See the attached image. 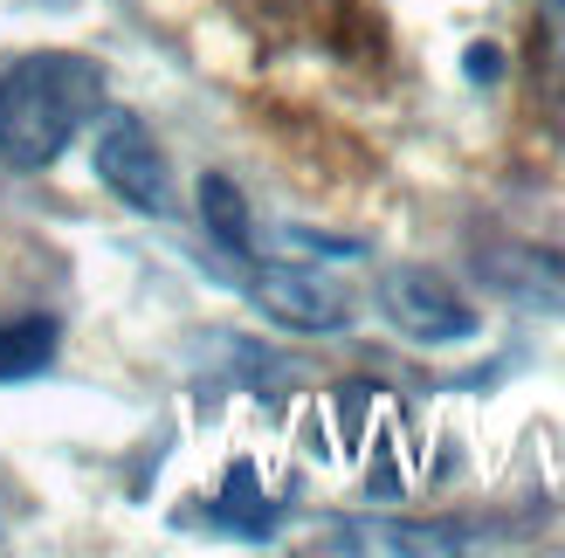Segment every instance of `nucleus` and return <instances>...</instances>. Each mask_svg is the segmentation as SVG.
<instances>
[{
    "label": "nucleus",
    "instance_id": "nucleus-10",
    "mask_svg": "<svg viewBox=\"0 0 565 558\" xmlns=\"http://www.w3.org/2000/svg\"><path fill=\"white\" fill-rule=\"evenodd\" d=\"M545 8V35H552V63H558V90H565V0H539Z\"/></svg>",
    "mask_w": 565,
    "mask_h": 558
},
{
    "label": "nucleus",
    "instance_id": "nucleus-6",
    "mask_svg": "<svg viewBox=\"0 0 565 558\" xmlns=\"http://www.w3.org/2000/svg\"><path fill=\"white\" fill-rule=\"evenodd\" d=\"M490 538L469 532V524H386V517H365V524H338L331 551H386V558H435V551H483Z\"/></svg>",
    "mask_w": 565,
    "mask_h": 558
},
{
    "label": "nucleus",
    "instance_id": "nucleus-9",
    "mask_svg": "<svg viewBox=\"0 0 565 558\" xmlns=\"http://www.w3.org/2000/svg\"><path fill=\"white\" fill-rule=\"evenodd\" d=\"M221 524H235L242 538H269V504L256 496V469H228V490H221V504H214Z\"/></svg>",
    "mask_w": 565,
    "mask_h": 558
},
{
    "label": "nucleus",
    "instance_id": "nucleus-3",
    "mask_svg": "<svg viewBox=\"0 0 565 558\" xmlns=\"http://www.w3.org/2000/svg\"><path fill=\"white\" fill-rule=\"evenodd\" d=\"M373 303H380V318L401 331L407 345H420V352L469 345L476 331H483V311H476V303L448 283L441 269H428V262H393V269H380Z\"/></svg>",
    "mask_w": 565,
    "mask_h": 558
},
{
    "label": "nucleus",
    "instance_id": "nucleus-4",
    "mask_svg": "<svg viewBox=\"0 0 565 558\" xmlns=\"http://www.w3.org/2000/svg\"><path fill=\"white\" fill-rule=\"evenodd\" d=\"M90 173L138 214H173V165H166L159 138L131 118V110H97L90 118Z\"/></svg>",
    "mask_w": 565,
    "mask_h": 558
},
{
    "label": "nucleus",
    "instance_id": "nucleus-5",
    "mask_svg": "<svg viewBox=\"0 0 565 558\" xmlns=\"http://www.w3.org/2000/svg\"><path fill=\"white\" fill-rule=\"evenodd\" d=\"M476 269H483V283L497 297L524 303V311L539 318H558L565 324V248H545V242H497L476 256Z\"/></svg>",
    "mask_w": 565,
    "mask_h": 558
},
{
    "label": "nucleus",
    "instance_id": "nucleus-7",
    "mask_svg": "<svg viewBox=\"0 0 565 558\" xmlns=\"http://www.w3.org/2000/svg\"><path fill=\"white\" fill-rule=\"evenodd\" d=\"M201 228H207V242H214V256H228L235 269L256 256V242H263L256 214H248L242 186H235L228 173H207V180H201Z\"/></svg>",
    "mask_w": 565,
    "mask_h": 558
},
{
    "label": "nucleus",
    "instance_id": "nucleus-8",
    "mask_svg": "<svg viewBox=\"0 0 565 558\" xmlns=\"http://www.w3.org/2000/svg\"><path fill=\"white\" fill-rule=\"evenodd\" d=\"M55 352H63V324L49 311H28V318H8L0 324V386L14 379H42L55 366Z\"/></svg>",
    "mask_w": 565,
    "mask_h": 558
},
{
    "label": "nucleus",
    "instance_id": "nucleus-1",
    "mask_svg": "<svg viewBox=\"0 0 565 558\" xmlns=\"http://www.w3.org/2000/svg\"><path fill=\"white\" fill-rule=\"evenodd\" d=\"M110 104V83L76 49H35L0 69V165L8 173H49L90 118Z\"/></svg>",
    "mask_w": 565,
    "mask_h": 558
},
{
    "label": "nucleus",
    "instance_id": "nucleus-2",
    "mask_svg": "<svg viewBox=\"0 0 565 558\" xmlns=\"http://www.w3.org/2000/svg\"><path fill=\"white\" fill-rule=\"evenodd\" d=\"M235 283L248 290V303H256L263 318H276L282 331H310V339H324V331H345L359 318L352 290L338 283L331 262H310V256H276V248H256Z\"/></svg>",
    "mask_w": 565,
    "mask_h": 558
}]
</instances>
